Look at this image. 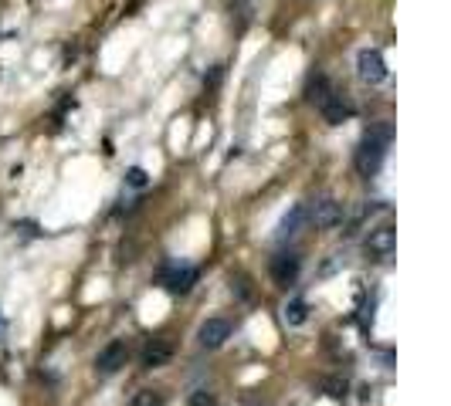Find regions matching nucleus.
<instances>
[{"instance_id":"nucleus-4","label":"nucleus","mask_w":451,"mask_h":406,"mask_svg":"<svg viewBox=\"0 0 451 406\" xmlns=\"http://www.w3.org/2000/svg\"><path fill=\"white\" fill-rule=\"evenodd\" d=\"M316 109L322 112V119H326L329 125H343L346 119H353V112H356L353 102H350V98H346L343 92H336V89L326 95V98H322Z\"/></svg>"},{"instance_id":"nucleus-17","label":"nucleus","mask_w":451,"mask_h":406,"mask_svg":"<svg viewBox=\"0 0 451 406\" xmlns=\"http://www.w3.org/2000/svg\"><path fill=\"white\" fill-rule=\"evenodd\" d=\"M191 406H218V396L207 389H197V393H191Z\"/></svg>"},{"instance_id":"nucleus-1","label":"nucleus","mask_w":451,"mask_h":406,"mask_svg":"<svg viewBox=\"0 0 451 406\" xmlns=\"http://www.w3.org/2000/svg\"><path fill=\"white\" fill-rule=\"evenodd\" d=\"M390 139H393V125L390 122H377L370 125V132L360 139V146H356V156H353V166L360 176H377L380 173V166H384L387 159V149H390Z\"/></svg>"},{"instance_id":"nucleus-18","label":"nucleus","mask_w":451,"mask_h":406,"mask_svg":"<svg viewBox=\"0 0 451 406\" xmlns=\"http://www.w3.org/2000/svg\"><path fill=\"white\" fill-rule=\"evenodd\" d=\"M231 291H238V298H251V288H248V278H245V275H234V278H231Z\"/></svg>"},{"instance_id":"nucleus-3","label":"nucleus","mask_w":451,"mask_h":406,"mask_svg":"<svg viewBox=\"0 0 451 406\" xmlns=\"http://www.w3.org/2000/svg\"><path fill=\"white\" fill-rule=\"evenodd\" d=\"M356 75H360V82H366V85H380L387 78L384 55H380L377 48H363V51L356 55Z\"/></svg>"},{"instance_id":"nucleus-11","label":"nucleus","mask_w":451,"mask_h":406,"mask_svg":"<svg viewBox=\"0 0 451 406\" xmlns=\"http://www.w3.org/2000/svg\"><path fill=\"white\" fill-rule=\"evenodd\" d=\"M170 356H173V342H170V339H150L146 349H143V366H146V369H157L163 362H170Z\"/></svg>"},{"instance_id":"nucleus-14","label":"nucleus","mask_w":451,"mask_h":406,"mask_svg":"<svg viewBox=\"0 0 451 406\" xmlns=\"http://www.w3.org/2000/svg\"><path fill=\"white\" fill-rule=\"evenodd\" d=\"M322 389H326V396H333V400H343L346 393H350V386H346V379H333V376H326L319 382Z\"/></svg>"},{"instance_id":"nucleus-19","label":"nucleus","mask_w":451,"mask_h":406,"mask_svg":"<svg viewBox=\"0 0 451 406\" xmlns=\"http://www.w3.org/2000/svg\"><path fill=\"white\" fill-rule=\"evenodd\" d=\"M221 78H224V64H214V68L204 75V85H207V89H214V85H221Z\"/></svg>"},{"instance_id":"nucleus-12","label":"nucleus","mask_w":451,"mask_h":406,"mask_svg":"<svg viewBox=\"0 0 451 406\" xmlns=\"http://www.w3.org/2000/svg\"><path fill=\"white\" fill-rule=\"evenodd\" d=\"M329 92H333V82H329V78H326L322 71H316V75L309 78V85H306V98H309L312 105H319V102H322V98H326Z\"/></svg>"},{"instance_id":"nucleus-2","label":"nucleus","mask_w":451,"mask_h":406,"mask_svg":"<svg viewBox=\"0 0 451 406\" xmlns=\"http://www.w3.org/2000/svg\"><path fill=\"white\" fill-rule=\"evenodd\" d=\"M197 278H200V271H197L193 264H180V261H170L160 271V282L170 295H187L193 284H197Z\"/></svg>"},{"instance_id":"nucleus-20","label":"nucleus","mask_w":451,"mask_h":406,"mask_svg":"<svg viewBox=\"0 0 451 406\" xmlns=\"http://www.w3.org/2000/svg\"><path fill=\"white\" fill-rule=\"evenodd\" d=\"M343 264H346V254H333V261H326V264H322L319 275L326 278V275H333V271H336V268H343Z\"/></svg>"},{"instance_id":"nucleus-10","label":"nucleus","mask_w":451,"mask_h":406,"mask_svg":"<svg viewBox=\"0 0 451 406\" xmlns=\"http://www.w3.org/2000/svg\"><path fill=\"white\" fill-rule=\"evenodd\" d=\"M390 250H393V227H377V230H370V237H366V254H370L373 261H384V257H390Z\"/></svg>"},{"instance_id":"nucleus-15","label":"nucleus","mask_w":451,"mask_h":406,"mask_svg":"<svg viewBox=\"0 0 451 406\" xmlns=\"http://www.w3.org/2000/svg\"><path fill=\"white\" fill-rule=\"evenodd\" d=\"M146 183H150V173H146L143 166H129V169H126V187L143 190Z\"/></svg>"},{"instance_id":"nucleus-16","label":"nucleus","mask_w":451,"mask_h":406,"mask_svg":"<svg viewBox=\"0 0 451 406\" xmlns=\"http://www.w3.org/2000/svg\"><path fill=\"white\" fill-rule=\"evenodd\" d=\"M129 406H166V403H163V396L157 393V389H143V393L132 396V403Z\"/></svg>"},{"instance_id":"nucleus-7","label":"nucleus","mask_w":451,"mask_h":406,"mask_svg":"<svg viewBox=\"0 0 451 406\" xmlns=\"http://www.w3.org/2000/svg\"><path fill=\"white\" fill-rule=\"evenodd\" d=\"M299 271H302V257H299V254L285 250V254H275V257H272V282L275 284H282V288L295 284Z\"/></svg>"},{"instance_id":"nucleus-22","label":"nucleus","mask_w":451,"mask_h":406,"mask_svg":"<svg viewBox=\"0 0 451 406\" xmlns=\"http://www.w3.org/2000/svg\"><path fill=\"white\" fill-rule=\"evenodd\" d=\"M0 335H3V315H0Z\"/></svg>"},{"instance_id":"nucleus-6","label":"nucleus","mask_w":451,"mask_h":406,"mask_svg":"<svg viewBox=\"0 0 451 406\" xmlns=\"http://www.w3.org/2000/svg\"><path fill=\"white\" fill-rule=\"evenodd\" d=\"M309 220L316 223V230H333L336 223H343V203H339V200H333V196H322V200H316V203H312Z\"/></svg>"},{"instance_id":"nucleus-8","label":"nucleus","mask_w":451,"mask_h":406,"mask_svg":"<svg viewBox=\"0 0 451 406\" xmlns=\"http://www.w3.org/2000/svg\"><path fill=\"white\" fill-rule=\"evenodd\" d=\"M306 223H309V210H306L302 203H295L289 214L278 220V227H275V241H282V244H285V241H292V237H299Z\"/></svg>"},{"instance_id":"nucleus-9","label":"nucleus","mask_w":451,"mask_h":406,"mask_svg":"<svg viewBox=\"0 0 451 406\" xmlns=\"http://www.w3.org/2000/svg\"><path fill=\"white\" fill-rule=\"evenodd\" d=\"M197 339H200L204 349H221V345L231 339V322H224V318H207V322L200 325Z\"/></svg>"},{"instance_id":"nucleus-5","label":"nucleus","mask_w":451,"mask_h":406,"mask_svg":"<svg viewBox=\"0 0 451 406\" xmlns=\"http://www.w3.org/2000/svg\"><path fill=\"white\" fill-rule=\"evenodd\" d=\"M126 359H129V349L123 339H112V342L105 345L102 352L96 356V373L98 376H112V373H119L123 366H126Z\"/></svg>"},{"instance_id":"nucleus-21","label":"nucleus","mask_w":451,"mask_h":406,"mask_svg":"<svg viewBox=\"0 0 451 406\" xmlns=\"http://www.w3.org/2000/svg\"><path fill=\"white\" fill-rule=\"evenodd\" d=\"M245 406H265L261 400H245Z\"/></svg>"},{"instance_id":"nucleus-13","label":"nucleus","mask_w":451,"mask_h":406,"mask_svg":"<svg viewBox=\"0 0 451 406\" xmlns=\"http://www.w3.org/2000/svg\"><path fill=\"white\" fill-rule=\"evenodd\" d=\"M282 318H285V325H306V318H309V305H306L302 298H295V302L285 305Z\"/></svg>"}]
</instances>
